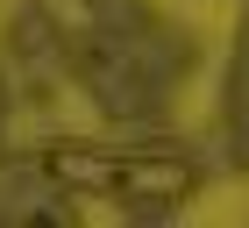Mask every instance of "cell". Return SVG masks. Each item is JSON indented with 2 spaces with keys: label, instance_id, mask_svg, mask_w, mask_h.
I'll return each instance as SVG.
<instances>
[{
  "label": "cell",
  "instance_id": "obj_1",
  "mask_svg": "<svg viewBox=\"0 0 249 228\" xmlns=\"http://www.w3.org/2000/svg\"><path fill=\"white\" fill-rule=\"evenodd\" d=\"M192 186H199V171L185 157H121L114 200H128V207H178Z\"/></svg>",
  "mask_w": 249,
  "mask_h": 228
},
{
  "label": "cell",
  "instance_id": "obj_2",
  "mask_svg": "<svg viewBox=\"0 0 249 228\" xmlns=\"http://www.w3.org/2000/svg\"><path fill=\"white\" fill-rule=\"evenodd\" d=\"M36 171L64 192H93V200H114L121 186V157H100V150H71V143H50L36 150Z\"/></svg>",
  "mask_w": 249,
  "mask_h": 228
}]
</instances>
